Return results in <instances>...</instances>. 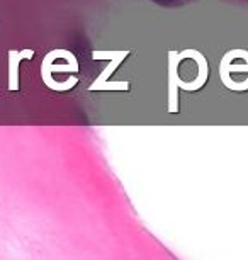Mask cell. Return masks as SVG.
I'll use <instances>...</instances> for the list:
<instances>
[{
    "label": "cell",
    "mask_w": 248,
    "mask_h": 260,
    "mask_svg": "<svg viewBox=\"0 0 248 260\" xmlns=\"http://www.w3.org/2000/svg\"><path fill=\"white\" fill-rule=\"evenodd\" d=\"M187 58V51L182 50L181 53L177 51H168V112L175 114L179 112V89L186 90V92H196L201 90L202 87H206L207 78L206 75H199L194 77L192 80L186 82L182 78V75L179 73V65Z\"/></svg>",
    "instance_id": "obj_1"
},
{
    "label": "cell",
    "mask_w": 248,
    "mask_h": 260,
    "mask_svg": "<svg viewBox=\"0 0 248 260\" xmlns=\"http://www.w3.org/2000/svg\"><path fill=\"white\" fill-rule=\"evenodd\" d=\"M129 56V50L123 51H92V58L94 60H111L104 72L90 83V87H87L89 92H100V90H129V82H109V77L116 72L121 63Z\"/></svg>",
    "instance_id": "obj_2"
},
{
    "label": "cell",
    "mask_w": 248,
    "mask_h": 260,
    "mask_svg": "<svg viewBox=\"0 0 248 260\" xmlns=\"http://www.w3.org/2000/svg\"><path fill=\"white\" fill-rule=\"evenodd\" d=\"M55 72L79 73V61H77V56L75 55L72 56L70 60L66 61V65H60V63H55V50L50 51L41 63V78H43V83H45V85L50 82V78Z\"/></svg>",
    "instance_id": "obj_3"
},
{
    "label": "cell",
    "mask_w": 248,
    "mask_h": 260,
    "mask_svg": "<svg viewBox=\"0 0 248 260\" xmlns=\"http://www.w3.org/2000/svg\"><path fill=\"white\" fill-rule=\"evenodd\" d=\"M34 56V50H9V90L17 92L19 90V65L22 60H31Z\"/></svg>",
    "instance_id": "obj_4"
},
{
    "label": "cell",
    "mask_w": 248,
    "mask_h": 260,
    "mask_svg": "<svg viewBox=\"0 0 248 260\" xmlns=\"http://www.w3.org/2000/svg\"><path fill=\"white\" fill-rule=\"evenodd\" d=\"M233 60H235V55H233V50H230L225 56H223V60L220 63V78H221L223 85L230 80L231 73H238V72H246L248 73V58H246L245 63H241V65L233 63Z\"/></svg>",
    "instance_id": "obj_5"
}]
</instances>
